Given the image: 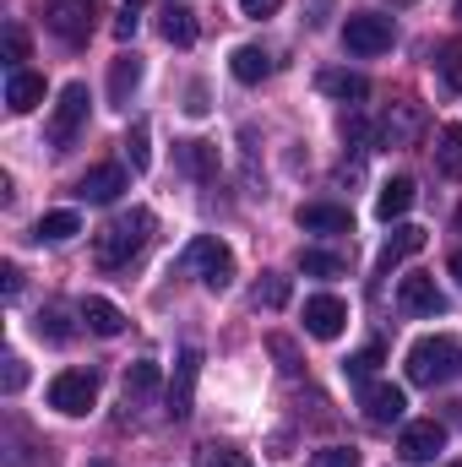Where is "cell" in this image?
Here are the masks:
<instances>
[{"label":"cell","mask_w":462,"mask_h":467,"mask_svg":"<svg viewBox=\"0 0 462 467\" xmlns=\"http://www.w3.org/2000/svg\"><path fill=\"white\" fill-rule=\"evenodd\" d=\"M196 467H250V457L234 451V446H202L196 451Z\"/></svg>","instance_id":"d6a6232c"},{"label":"cell","mask_w":462,"mask_h":467,"mask_svg":"<svg viewBox=\"0 0 462 467\" xmlns=\"http://www.w3.org/2000/svg\"><path fill=\"white\" fill-rule=\"evenodd\" d=\"M408 380L414 386H452L462 380V343L457 337H419L408 348Z\"/></svg>","instance_id":"7a4b0ae2"},{"label":"cell","mask_w":462,"mask_h":467,"mask_svg":"<svg viewBox=\"0 0 462 467\" xmlns=\"http://www.w3.org/2000/svg\"><path fill=\"white\" fill-rule=\"evenodd\" d=\"M452 467H462V462H452Z\"/></svg>","instance_id":"bcb514c9"},{"label":"cell","mask_w":462,"mask_h":467,"mask_svg":"<svg viewBox=\"0 0 462 467\" xmlns=\"http://www.w3.org/2000/svg\"><path fill=\"white\" fill-rule=\"evenodd\" d=\"M93 402H99V375H93V369H60V375L49 380V408H55V413L82 419Z\"/></svg>","instance_id":"8992f818"},{"label":"cell","mask_w":462,"mask_h":467,"mask_svg":"<svg viewBox=\"0 0 462 467\" xmlns=\"http://www.w3.org/2000/svg\"><path fill=\"white\" fill-rule=\"evenodd\" d=\"M392 38H397L392 16L359 11V16H348V22H343V44H348V55H386V49H392Z\"/></svg>","instance_id":"ba28073f"},{"label":"cell","mask_w":462,"mask_h":467,"mask_svg":"<svg viewBox=\"0 0 462 467\" xmlns=\"http://www.w3.org/2000/svg\"><path fill=\"white\" fill-rule=\"evenodd\" d=\"M38 11H44V27H49L60 44H88V38L99 33V16H104L93 0H44Z\"/></svg>","instance_id":"277c9868"},{"label":"cell","mask_w":462,"mask_h":467,"mask_svg":"<svg viewBox=\"0 0 462 467\" xmlns=\"http://www.w3.org/2000/svg\"><path fill=\"white\" fill-rule=\"evenodd\" d=\"M131 33H136V5H125L120 22H115V38H131Z\"/></svg>","instance_id":"60d3db41"},{"label":"cell","mask_w":462,"mask_h":467,"mask_svg":"<svg viewBox=\"0 0 462 467\" xmlns=\"http://www.w3.org/2000/svg\"><path fill=\"white\" fill-rule=\"evenodd\" d=\"M152 229H158V218H152L147 207H131V213H120V218H110V223L99 229V239H93V261H99L104 272L131 266V261L147 250Z\"/></svg>","instance_id":"6da1fadb"},{"label":"cell","mask_w":462,"mask_h":467,"mask_svg":"<svg viewBox=\"0 0 462 467\" xmlns=\"http://www.w3.org/2000/svg\"><path fill=\"white\" fill-rule=\"evenodd\" d=\"M348 327V305L338 294H316V299H305V332L310 337H321V343H332V337H343Z\"/></svg>","instance_id":"7c38bea8"},{"label":"cell","mask_w":462,"mask_h":467,"mask_svg":"<svg viewBox=\"0 0 462 467\" xmlns=\"http://www.w3.org/2000/svg\"><path fill=\"white\" fill-rule=\"evenodd\" d=\"M88 88L82 82H66L60 88V99H55V115H49V147L55 152H66L77 136H82V125H88Z\"/></svg>","instance_id":"5b68a950"},{"label":"cell","mask_w":462,"mask_h":467,"mask_svg":"<svg viewBox=\"0 0 462 467\" xmlns=\"http://www.w3.org/2000/svg\"><path fill=\"white\" fill-rule=\"evenodd\" d=\"M158 33H163L169 44L191 49V44H196V16H191L185 5H163V16H158Z\"/></svg>","instance_id":"cb8c5ba5"},{"label":"cell","mask_w":462,"mask_h":467,"mask_svg":"<svg viewBox=\"0 0 462 467\" xmlns=\"http://www.w3.org/2000/svg\"><path fill=\"white\" fill-rule=\"evenodd\" d=\"M5 60H11V71H22V60H27V33L16 22L5 27Z\"/></svg>","instance_id":"8d00e7d4"},{"label":"cell","mask_w":462,"mask_h":467,"mask_svg":"<svg viewBox=\"0 0 462 467\" xmlns=\"http://www.w3.org/2000/svg\"><path fill=\"white\" fill-rule=\"evenodd\" d=\"M359 413L386 430V424H403L408 397H403V386H392V380H370V386H359Z\"/></svg>","instance_id":"30bf717a"},{"label":"cell","mask_w":462,"mask_h":467,"mask_svg":"<svg viewBox=\"0 0 462 467\" xmlns=\"http://www.w3.org/2000/svg\"><path fill=\"white\" fill-rule=\"evenodd\" d=\"M5 104H11V115L38 109V104H44V77H33V71H11V77H5Z\"/></svg>","instance_id":"44dd1931"},{"label":"cell","mask_w":462,"mask_h":467,"mask_svg":"<svg viewBox=\"0 0 462 467\" xmlns=\"http://www.w3.org/2000/svg\"><path fill=\"white\" fill-rule=\"evenodd\" d=\"M77 234H82V218H77V213H44L38 229H33V239H38V244H66V239H77Z\"/></svg>","instance_id":"484cf974"},{"label":"cell","mask_w":462,"mask_h":467,"mask_svg":"<svg viewBox=\"0 0 462 467\" xmlns=\"http://www.w3.org/2000/svg\"><path fill=\"white\" fill-rule=\"evenodd\" d=\"M196 380H202V348H185L174 358V375L163 386V402H169V419H191V402H196Z\"/></svg>","instance_id":"9c48e42d"},{"label":"cell","mask_w":462,"mask_h":467,"mask_svg":"<svg viewBox=\"0 0 462 467\" xmlns=\"http://www.w3.org/2000/svg\"><path fill=\"white\" fill-rule=\"evenodd\" d=\"M180 158H185V169H191L196 180H213V174H218V152H213V141H180Z\"/></svg>","instance_id":"f1b7e54d"},{"label":"cell","mask_w":462,"mask_h":467,"mask_svg":"<svg viewBox=\"0 0 462 467\" xmlns=\"http://www.w3.org/2000/svg\"><path fill=\"white\" fill-rule=\"evenodd\" d=\"M419 125H425V109L419 104H397L392 115L375 125V147H408L419 136Z\"/></svg>","instance_id":"5bb4252c"},{"label":"cell","mask_w":462,"mask_h":467,"mask_svg":"<svg viewBox=\"0 0 462 467\" xmlns=\"http://www.w3.org/2000/svg\"><path fill=\"white\" fill-rule=\"evenodd\" d=\"M436 169L446 180H462V125H441V136H436Z\"/></svg>","instance_id":"603a6c76"},{"label":"cell","mask_w":462,"mask_h":467,"mask_svg":"<svg viewBox=\"0 0 462 467\" xmlns=\"http://www.w3.org/2000/svg\"><path fill=\"white\" fill-rule=\"evenodd\" d=\"M120 191H125V169H120V163H99V169H88V174L77 180V196L93 202V207H110Z\"/></svg>","instance_id":"4fadbf2b"},{"label":"cell","mask_w":462,"mask_h":467,"mask_svg":"<svg viewBox=\"0 0 462 467\" xmlns=\"http://www.w3.org/2000/svg\"><path fill=\"white\" fill-rule=\"evenodd\" d=\"M419 250H425V229L419 223H397V229L386 234V244H381V272H392L397 261H408Z\"/></svg>","instance_id":"d6986e66"},{"label":"cell","mask_w":462,"mask_h":467,"mask_svg":"<svg viewBox=\"0 0 462 467\" xmlns=\"http://www.w3.org/2000/svg\"><path fill=\"white\" fill-rule=\"evenodd\" d=\"M321 93H332V99H343V104H364V99H370V82H364L359 71H321Z\"/></svg>","instance_id":"d4e9b609"},{"label":"cell","mask_w":462,"mask_h":467,"mask_svg":"<svg viewBox=\"0 0 462 467\" xmlns=\"http://www.w3.org/2000/svg\"><path fill=\"white\" fill-rule=\"evenodd\" d=\"M229 71H234V82L256 88V82H267V77H272V55H267L261 44H239V49L229 55Z\"/></svg>","instance_id":"2e32d148"},{"label":"cell","mask_w":462,"mask_h":467,"mask_svg":"<svg viewBox=\"0 0 462 467\" xmlns=\"http://www.w3.org/2000/svg\"><path fill=\"white\" fill-rule=\"evenodd\" d=\"M397 310H403V316H441V310H446V294L436 288V277L408 272V277L397 283Z\"/></svg>","instance_id":"8fae6325"},{"label":"cell","mask_w":462,"mask_h":467,"mask_svg":"<svg viewBox=\"0 0 462 467\" xmlns=\"http://www.w3.org/2000/svg\"><path fill=\"white\" fill-rule=\"evenodd\" d=\"M310 467H359V451L353 446H321V451H310Z\"/></svg>","instance_id":"e575fe53"},{"label":"cell","mask_w":462,"mask_h":467,"mask_svg":"<svg viewBox=\"0 0 462 467\" xmlns=\"http://www.w3.org/2000/svg\"><path fill=\"white\" fill-rule=\"evenodd\" d=\"M457 16H462V0H457Z\"/></svg>","instance_id":"f6af8a7d"},{"label":"cell","mask_w":462,"mask_h":467,"mask_svg":"<svg viewBox=\"0 0 462 467\" xmlns=\"http://www.w3.org/2000/svg\"><path fill=\"white\" fill-rule=\"evenodd\" d=\"M446 451V424L441 419H414V424H403V435H397V457L408 467L419 462H436Z\"/></svg>","instance_id":"52a82bcc"},{"label":"cell","mask_w":462,"mask_h":467,"mask_svg":"<svg viewBox=\"0 0 462 467\" xmlns=\"http://www.w3.org/2000/svg\"><path fill=\"white\" fill-rule=\"evenodd\" d=\"M299 229L305 234H353V213L338 202H305L299 207Z\"/></svg>","instance_id":"9a60e30c"},{"label":"cell","mask_w":462,"mask_h":467,"mask_svg":"<svg viewBox=\"0 0 462 467\" xmlns=\"http://www.w3.org/2000/svg\"><path fill=\"white\" fill-rule=\"evenodd\" d=\"M278 5H283V0H239L245 16H278Z\"/></svg>","instance_id":"ab89813d"},{"label":"cell","mask_w":462,"mask_h":467,"mask_svg":"<svg viewBox=\"0 0 462 467\" xmlns=\"http://www.w3.org/2000/svg\"><path fill=\"white\" fill-rule=\"evenodd\" d=\"M88 467H115V462H110V457H93V462H88Z\"/></svg>","instance_id":"ee69618b"},{"label":"cell","mask_w":462,"mask_h":467,"mask_svg":"<svg viewBox=\"0 0 462 467\" xmlns=\"http://www.w3.org/2000/svg\"><path fill=\"white\" fill-rule=\"evenodd\" d=\"M0 277H5V283H0V288H5V299H16V294H22V266H16V261H5V266H0Z\"/></svg>","instance_id":"f35d334b"},{"label":"cell","mask_w":462,"mask_h":467,"mask_svg":"<svg viewBox=\"0 0 462 467\" xmlns=\"http://www.w3.org/2000/svg\"><path fill=\"white\" fill-rule=\"evenodd\" d=\"M299 272H305V277H343L348 261L338 250H299Z\"/></svg>","instance_id":"83f0119b"},{"label":"cell","mask_w":462,"mask_h":467,"mask_svg":"<svg viewBox=\"0 0 462 467\" xmlns=\"http://www.w3.org/2000/svg\"><path fill=\"white\" fill-rule=\"evenodd\" d=\"M142 88V55H120L110 66V104L115 109H131V93Z\"/></svg>","instance_id":"ffe728a7"},{"label":"cell","mask_w":462,"mask_h":467,"mask_svg":"<svg viewBox=\"0 0 462 467\" xmlns=\"http://www.w3.org/2000/svg\"><path fill=\"white\" fill-rule=\"evenodd\" d=\"M77 316H82V327H88L93 337H120V332H125V316H120L110 299H99V294H88Z\"/></svg>","instance_id":"e0dca14e"},{"label":"cell","mask_w":462,"mask_h":467,"mask_svg":"<svg viewBox=\"0 0 462 467\" xmlns=\"http://www.w3.org/2000/svg\"><path fill=\"white\" fill-rule=\"evenodd\" d=\"M256 305H261V310H283V305H289V277H283V272H261Z\"/></svg>","instance_id":"f546056e"},{"label":"cell","mask_w":462,"mask_h":467,"mask_svg":"<svg viewBox=\"0 0 462 467\" xmlns=\"http://www.w3.org/2000/svg\"><path fill=\"white\" fill-rule=\"evenodd\" d=\"M191 115H207V88H191V104H185Z\"/></svg>","instance_id":"b9f144b4"},{"label":"cell","mask_w":462,"mask_h":467,"mask_svg":"<svg viewBox=\"0 0 462 467\" xmlns=\"http://www.w3.org/2000/svg\"><path fill=\"white\" fill-rule=\"evenodd\" d=\"M0 386H5V397H16V391L27 386V364H22L16 353H5V375H0Z\"/></svg>","instance_id":"74e56055"},{"label":"cell","mask_w":462,"mask_h":467,"mask_svg":"<svg viewBox=\"0 0 462 467\" xmlns=\"http://www.w3.org/2000/svg\"><path fill=\"white\" fill-rule=\"evenodd\" d=\"M414 196H419V185H414L408 174H397V180H386V185H381V196H375V218H381V223H392V218H403V213L414 207Z\"/></svg>","instance_id":"ac0fdd59"},{"label":"cell","mask_w":462,"mask_h":467,"mask_svg":"<svg viewBox=\"0 0 462 467\" xmlns=\"http://www.w3.org/2000/svg\"><path fill=\"white\" fill-rule=\"evenodd\" d=\"M452 277H457V288H462V250H452Z\"/></svg>","instance_id":"7bdbcfd3"},{"label":"cell","mask_w":462,"mask_h":467,"mask_svg":"<svg viewBox=\"0 0 462 467\" xmlns=\"http://www.w3.org/2000/svg\"><path fill=\"white\" fill-rule=\"evenodd\" d=\"M125 163H131L136 174L152 169V136H147V119H136V125L125 130Z\"/></svg>","instance_id":"4316f807"},{"label":"cell","mask_w":462,"mask_h":467,"mask_svg":"<svg viewBox=\"0 0 462 467\" xmlns=\"http://www.w3.org/2000/svg\"><path fill=\"white\" fill-rule=\"evenodd\" d=\"M158 380H163L158 364H152V358H136V364L125 369V408H142V402L158 391Z\"/></svg>","instance_id":"7402d4cb"},{"label":"cell","mask_w":462,"mask_h":467,"mask_svg":"<svg viewBox=\"0 0 462 467\" xmlns=\"http://www.w3.org/2000/svg\"><path fill=\"white\" fill-rule=\"evenodd\" d=\"M375 364H381V343H370L364 353H353L343 364V375L353 380V386H370V375H375Z\"/></svg>","instance_id":"1f68e13d"},{"label":"cell","mask_w":462,"mask_h":467,"mask_svg":"<svg viewBox=\"0 0 462 467\" xmlns=\"http://www.w3.org/2000/svg\"><path fill=\"white\" fill-rule=\"evenodd\" d=\"M267 348H272V358H278L283 375H299V348H294L289 337H267Z\"/></svg>","instance_id":"d590c367"},{"label":"cell","mask_w":462,"mask_h":467,"mask_svg":"<svg viewBox=\"0 0 462 467\" xmlns=\"http://www.w3.org/2000/svg\"><path fill=\"white\" fill-rule=\"evenodd\" d=\"M180 266H191V272H202V283L213 288V294H224L234 283V250L218 239V234H196L191 244H185V255H180Z\"/></svg>","instance_id":"3957f363"},{"label":"cell","mask_w":462,"mask_h":467,"mask_svg":"<svg viewBox=\"0 0 462 467\" xmlns=\"http://www.w3.org/2000/svg\"><path fill=\"white\" fill-rule=\"evenodd\" d=\"M38 337H49V343H71V321L60 316V310H38Z\"/></svg>","instance_id":"836d02e7"},{"label":"cell","mask_w":462,"mask_h":467,"mask_svg":"<svg viewBox=\"0 0 462 467\" xmlns=\"http://www.w3.org/2000/svg\"><path fill=\"white\" fill-rule=\"evenodd\" d=\"M436 77H441V88H446V93H462V44H441Z\"/></svg>","instance_id":"4dcf8cb0"}]
</instances>
